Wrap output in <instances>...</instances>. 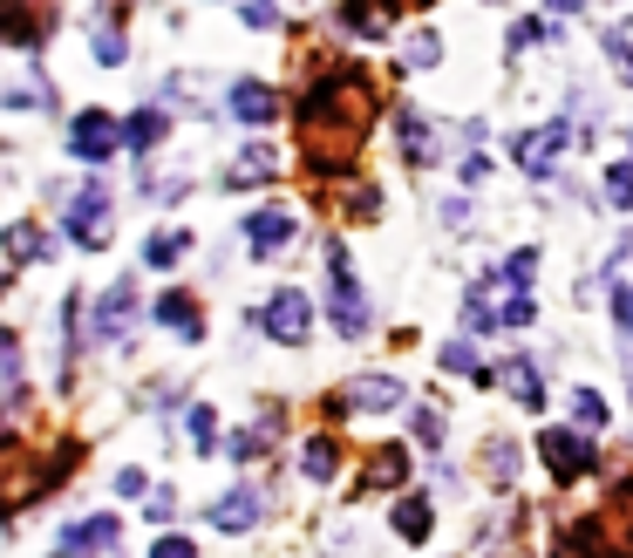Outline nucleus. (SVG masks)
I'll return each mask as SVG.
<instances>
[{
    "label": "nucleus",
    "instance_id": "obj_1",
    "mask_svg": "<svg viewBox=\"0 0 633 558\" xmlns=\"http://www.w3.org/2000/svg\"><path fill=\"white\" fill-rule=\"evenodd\" d=\"M368 83H362V68H334V75H320V83L300 96V150H307V164L314 177H341L347 157L362 150L368 137Z\"/></svg>",
    "mask_w": 633,
    "mask_h": 558
},
{
    "label": "nucleus",
    "instance_id": "obj_2",
    "mask_svg": "<svg viewBox=\"0 0 633 558\" xmlns=\"http://www.w3.org/2000/svg\"><path fill=\"white\" fill-rule=\"evenodd\" d=\"M327 272H334V279H327V314H334V327H341L347 341H362L368 334V300H362V279H354L341 239L327 245Z\"/></svg>",
    "mask_w": 633,
    "mask_h": 558
},
{
    "label": "nucleus",
    "instance_id": "obj_3",
    "mask_svg": "<svg viewBox=\"0 0 633 558\" xmlns=\"http://www.w3.org/2000/svg\"><path fill=\"white\" fill-rule=\"evenodd\" d=\"M116 150H123V123H116L110 110H83V116L68 123V157H75V164L103 170Z\"/></svg>",
    "mask_w": 633,
    "mask_h": 558
},
{
    "label": "nucleus",
    "instance_id": "obj_4",
    "mask_svg": "<svg viewBox=\"0 0 633 558\" xmlns=\"http://www.w3.org/2000/svg\"><path fill=\"white\" fill-rule=\"evenodd\" d=\"M252 320H259V327H266V334L280 341V347H300V341L314 334V300L300 293V287H280V293H273V300H266V307L252 314Z\"/></svg>",
    "mask_w": 633,
    "mask_h": 558
},
{
    "label": "nucleus",
    "instance_id": "obj_5",
    "mask_svg": "<svg viewBox=\"0 0 633 558\" xmlns=\"http://www.w3.org/2000/svg\"><path fill=\"white\" fill-rule=\"evenodd\" d=\"M68 239L83 245V252H103L110 245V191H103V177H89L83 191H75V205H68Z\"/></svg>",
    "mask_w": 633,
    "mask_h": 558
},
{
    "label": "nucleus",
    "instance_id": "obj_6",
    "mask_svg": "<svg viewBox=\"0 0 633 558\" xmlns=\"http://www.w3.org/2000/svg\"><path fill=\"white\" fill-rule=\"evenodd\" d=\"M382 409H402L395 375H362V382H347L341 395H327V416H382Z\"/></svg>",
    "mask_w": 633,
    "mask_h": 558
},
{
    "label": "nucleus",
    "instance_id": "obj_7",
    "mask_svg": "<svg viewBox=\"0 0 633 558\" xmlns=\"http://www.w3.org/2000/svg\"><path fill=\"white\" fill-rule=\"evenodd\" d=\"M55 28V8L48 0H0V41L8 48H41Z\"/></svg>",
    "mask_w": 633,
    "mask_h": 558
},
{
    "label": "nucleus",
    "instance_id": "obj_8",
    "mask_svg": "<svg viewBox=\"0 0 633 558\" xmlns=\"http://www.w3.org/2000/svg\"><path fill=\"white\" fill-rule=\"evenodd\" d=\"M137 314H143V300H137V279H116V287L96 300V314H89V334L96 341H123L137 327Z\"/></svg>",
    "mask_w": 633,
    "mask_h": 558
},
{
    "label": "nucleus",
    "instance_id": "obj_9",
    "mask_svg": "<svg viewBox=\"0 0 633 558\" xmlns=\"http://www.w3.org/2000/svg\"><path fill=\"white\" fill-rule=\"evenodd\" d=\"M239 232H245V245L259 252V259H273V252H287V245L300 239V212H293V205H259V212L239 225Z\"/></svg>",
    "mask_w": 633,
    "mask_h": 558
},
{
    "label": "nucleus",
    "instance_id": "obj_10",
    "mask_svg": "<svg viewBox=\"0 0 633 558\" xmlns=\"http://www.w3.org/2000/svg\"><path fill=\"white\" fill-rule=\"evenodd\" d=\"M539 456L552 464V477H559V484H579V477L593 470V443L579 436V429H545V436H539Z\"/></svg>",
    "mask_w": 633,
    "mask_h": 558
},
{
    "label": "nucleus",
    "instance_id": "obj_11",
    "mask_svg": "<svg viewBox=\"0 0 633 558\" xmlns=\"http://www.w3.org/2000/svg\"><path fill=\"white\" fill-rule=\"evenodd\" d=\"M566 143H572V123H566V116H552L545 130H524V137L511 143V157H518L531 177H545L552 164H559V150H566Z\"/></svg>",
    "mask_w": 633,
    "mask_h": 558
},
{
    "label": "nucleus",
    "instance_id": "obj_12",
    "mask_svg": "<svg viewBox=\"0 0 633 558\" xmlns=\"http://www.w3.org/2000/svg\"><path fill=\"white\" fill-rule=\"evenodd\" d=\"M225 110H232L239 123H252V130H266V123L280 116V89L259 83V75H239V83L225 89Z\"/></svg>",
    "mask_w": 633,
    "mask_h": 558
},
{
    "label": "nucleus",
    "instance_id": "obj_13",
    "mask_svg": "<svg viewBox=\"0 0 633 558\" xmlns=\"http://www.w3.org/2000/svg\"><path fill=\"white\" fill-rule=\"evenodd\" d=\"M266 518V497L252 484H232L225 497H212V531H225V538H239V531H252Z\"/></svg>",
    "mask_w": 633,
    "mask_h": 558
},
{
    "label": "nucleus",
    "instance_id": "obj_14",
    "mask_svg": "<svg viewBox=\"0 0 633 558\" xmlns=\"http://www.w3.org/2000/svg\"><path fill=\"white\" fill-rule=\"evenodd\" d=\"M150 314H157V327H164V334H177V341H205V307H198L185 287H164Z\"/></svg>",
    "mask_w": 633,
    "mask_h": 558
},
{
    "label": "nucleus",
    "instance_id": "obj_15",
    "mask_svg": "<svg viewBox=\"0 0 633 558\" xmlns=\"http://www.w3.org/2000/svg\"><path fill=\"white\" fill-rule=\"evenodd\" d=\"M341 35H354V41H382L389 35V0H341Z\"/></svg>",
    "mask_w": 633,
    "mask_h": 558
},
{
    "label": "nucleus",
    "instance_id": "obj_16",
    "mask_svg": "<svg viewBox=\"0 0 633 558\" xmlns=\"http://www.w3.org/2000/svg\"><path fill=\"white\" fill-rule=\"evenodd\" d=\"M89 48H96V62H103V68H123V62H130V35H123V8H110V14L89 28Z\"/></svg>",
    "mask_w": 633,
    "mask_h": 558
},
{
    "label": "nucleus",
    "instance_id": "obj_17",
    "mask_svg": "<svg viewBox=\"0 0 633 558\" xmlns=\"http://www.w3.org/2000/svg\"><path fill=\"white\" fill-rule=\"evenodd\" d=\"M62 545H68V551H116V545H123V524H116L110 511H103V518H83V524L62 531Z\"/></svg>",
    "mask_w": 633,
    "mask_h": 558
},
{
    "label": "nucleus",
    "instance_id": "obj_18",
    "mask_svg": "<svg viewBox=\"0 0 633 558\" xmlns=\"http://www.w3.org/2000/svg\"><path fill=\"white\" fill-rule=\"evenodd\" d=\"M395 137H402V157H409V164H429V157H436V130L422 123V110H402V116H395Z\"/></svg>",
    "mask_w": 633,
    "mask_h": 558
},
{
    "label": "nucleus",
    "instance_id": "obj_19",
    "mask_svg": "<svg viewBox=\"0 0 633 558\" xmlns=\"http://www.w3.org/2000/svg\"><path fill=\"white\" fill-rule=\"evenodd\" d=\"M402 477H409V449L402 443H382L368 464V491H402Z\"/></svg>",
    "mask_w": 633,
    "mask_h": 558
},
{
    "label": "nucleus",
    "instance_id": "obj_20",
    "mask_svg": "<svg viewBox=\"0 0 633 558\" xmlns=\"http://www.w3.org/2000/svg\"><path fill=\"white\" fill-rule=\"evenodd\" d=\"M185 252H191V232H185V225H164V232L143 245V266H150V272H170Z\"/></svg>",
    "mask_w": 633,
    "mask_h": 558
},
{
    "label": "nucleus",
    "instance_id": "obj_21",
    "mask_svg": "<svg viewBox=\"0 0 633 558\" xmlns=\"http://www.w3.org/2000/svg\"><path fill=\"white\" fill-rule=\"evenodd\" d=\"M170 137V116L164 110H137L130 123H123V150H157Z\"/></svg>",
    "mask_w": 633,
    "mask_h": 558
},
{
    "label": "nucleus",
    "instance_id": "obj_22",
    "mask_svg": "<svg viewBox=\"0 0 633 558\" xmlns=\"http://www.w3.org/2000/svg\"><path fill=\"white\" fill-rule=\"evenodd\" d=\"M266 177H280V157H273V143H252L245 157L232 164V177H225V185L239 191V185H266Z\"/></svg>",
    "mask_w": 633,
    "mask_h": 558
},
{
    "label": "nucleus",
    "instance_id": "obj_23",
    "mask_svg": "<svg viewBox=\"0 0 633 558\" xmlns=\"http://www.w3.org/2000/svg\"><path fill=\"white\" fill-rule=\"evenodd\" d=\"M491 382H504V389L524 402V409H539V402H545V382H539V368H531V362H504Z\"/></svg>",
    "mask_w": 633,
    "mask_h": 558
},
{
    "label": "nucleus",
    "instance_id": "obj_24",
    "mask_svg": "<svg viewBox=\"0 0 633 558\" xmlns=\"http://www.w3.org/2000/svg\"><path fill=\"white\" fill-rule=\"evenodd\" d=\"M300 470H307L314 484H327V477L341 470V443H334V436H307V449H300Z\"/></svg>",
    "mask_w": 633,
    "mask_h": 558
},
{
    "label": "nucleus",
    "instance_id": "obj_25",
    "mask_svg": "<svg viewBox=\"0 0 633 558\" xmlns=\"http://www.w3.org/2000/svg\"><path fill=\"white\" fill-rule=\"evenodd\" d=\"M429 524H436L429 497H402V504H395V531H402L409 545H422V538H429Z\"/></svg>",
    "mask_w": 633,
    "mask_h": 558
},
{
    "label": "nucleus",
    "instance_id": "obj_26",
    "mask_svg": "<svg viewBox=\"0 0 633 558\" xmlns=\"http://www.w3.org/2000/svg\"><path fill=\"white\" fill-rule=\"evenodd\" d=\"M8 259H21V266H28V259H48V239L35 232V225H8Z\"/></svg>",
    "mask_w": 633,
    "mask_h": 558
},
{
    "label": "nucleus",
    "instance_id": "obj_27",
    "mask_svg": "<svg viewBox=\"0 0 633 558\" xmlns=\"http://www.w3.org/2000/svg\"><path fill=\"white\" fill-rule=\"evenodd\" d=\"M531 272H539V252H531V245H518L511 259H504V272H497V279H504L511 293H524V287H531Z\"/></svg>",
    "mask_w": 633,
    "mask_h": 558
},
{
    "label": "nucleus",
    "instance_id": "obj_28",
    "mask_svg": "<svg viewBox=\"0 0 633 558\" xmlns=\"http://www.w3.org/2000/svg\"><path fill=\"white\" fill-rule=\"evenodd\" d=\"M606 205L633 212V164H606Z\"/></svg>",
    "mask_w": 633,
    "mask_h": 558
},
{
    "label": "nucleus",
    "instance_id": "obj_29",
    "mask_svg": "<svg viewBox=\"0 0 633 558\" xmlns=\"http://www.w3.org/2000/svg\"><path fill=\"white\" fill-rule=\"evenodd\" d=\"M572 416L586 422V429H606V402H599L593 389H579V395H572Z\"/></svg>",
    "mask_w": 633,
    "mask_h": 558
},
{
    "label": "nucleus",
    "instance_id": "obj_30",
    "mask_svg": "<svg viewBox=\"0 0 633 558\" xmlns=\"http://www.w3.org/2000/svg\"><path fill=\"white\" fill-rule=\"evenodd\" d=\"M436 55H443L436 35H409V68H436Z\"/></svg>",
    "mask_w": 633,
    "mask_h": 558
},
{
    "label": "nucleus",
    "instance_id": "obj_31",
    "mask_svg": "<svg viewBox=\"0 0 633 558\" xmlns=\"http://www.w3.org/2000/svg\"><path fill=\"white\" fill-rule=\"evenodd\" d=\"M443 368H450V375H477V347H470V341H450V347H443Z\"/></svg>",
    "mask_w": 633,
    "mask_h": 558
},
{
    "label": "nucleus",
    "instance_id": "obj_32",
    "mask_svg": "<svg viewBox=\"0 0 633 558\" xmlns=\"http://www.w3.org/2000/svg\"><path fill=\"white\" fill-rule=\"evenodd\" d=\"M150 558H198V545L185 538V531H164V538L150 545Z\"/></svg>",
    "mask_w": 633,
    "mask_h": 558
},
{
    "label": "nucleus",
    "instance_id": "obj_33",
    "mask_svg": "<svg viewBox=\"0 0 633 558\" xmlns=\"http://www.w3.org/2000/svg\"><path fill=\"white\" fill-rule=\"evenodd\" d=\"M347 212L354 218H375V212H382V191H375V185H354L347 191Z\"/></svg>",
    "mask_w": 633,
    "mask_h": 558
},
{
    "label": "nucleus",
    "instance_id": "obj_34",
    "mask_svg": "<svg viewBox=\"0 0 633 558\" xmlns=\"http://www.w3.org/2000/svg\"><path fill=\"white\" fill-rule=\"evenodd\" d=\"M245 28H280V0H245Z\"/></svg>",
    "mask_w": 633,
    "mask_h": 558
},
{
    "label": "nucleus",
    "instance_id": "obj_35",
    "mask_svg": "<svg viewBox=\"0 0 633 558\" xmlns=\"http://www.w3.org/2000/svg\"><path fill=\"white\" fill-rule=\"evenodd\" d=\"M191 436H198V449H212V436H218V416L205 409V402L191 409Z\"/></svg>",
    "mask_w": 633,
    "mask_h": 558
},
{
    "label": "nucleus",
    "instance_id": "obj_36",
    "mask_svg": "<svg viewBox=\"0 0 633 558\" xmlns=\"http://www.w3.org/2000/svg\"><path fill=\"white\" fill-rule=\"evenodd\" d=\"M143 511L157 518V524H170V518H177V497H170V491H150V497H143Z\"/></svg>",
    "mask_w": 633,
    "mask_h": 558
},
{
    "label": "nucleus",
    "instance_id": "obj_37",
    "mask_svg": "<svg viewBox=\"0 0 633 558\" xmlns=\"http://www.w3.org/2000/svg\"><path fill=\"white\" fill-rule=\"evenodd\" d=\"M416 436L422 443H443V416L436 409H416Z\"/></svg>",
    "mask_w": 633,
    "mask_h": 558
},
{
    "label": "nucleus",
    "instance_id": "obj_38",
    "mask_svg": "<svg viewBox=\"0 0 633 558\" xmlns=\"http://www.w3.org/2000/svg\"><path fill=\"white\" fill-rule=\"evenodd\" d=\"M143 491H150L143 470H123V477H116V497H143Z\"/></svg>",
    "mask_w": 633,
    "mask_h": 558
},
{
    "label": "nucleus",
    "instance_id": "obj_39",
    "mask_svg": "<svg viewBox=\"0 0 633 558\" xmlns=\"http://www.w3.org/2000/svg\"><path fill=\"white\" fill-rule=\"evenodd\" d=\"M613 314H620V334H633V279L620 287V300H613Z\"/></svg>",
    "mask_w": 633,
    "mask_h": 558
},
{
    "label": "nucleus",
    "instance_id": "obj_40",
    "mask_svg": "<svg viewBox=\"0 0 633 558\" xmlns=\"http://www.w3.org/2000/svg\"><path fill=\"white\" fill-rule=\"evenodd\" d=\"M0 368H21V341H14V327H0Z\"/></svg>",
    "mask_w": 633,
    "mask_h": 558
},
{
    "label": "nucleus",
    "instance_id": "obj_41",
    "mask_svg": "<svg viewBox=\"0 0 633 558\" xmlns=\"http://www.w3.org/2000/svg\"><path fill=\"white\" fill-rule=\"evenodd\" d=\"M491 177V157H464V185H484Z\"/></svg>",
    "mask_w": 633,
    "mask_h": 558
},
{
    "label": "nucleus",
    "instance_id": "obj_42",
    "mask_svg": "<svg viewBox=\"0 0 633 558\" xmlns=\"http://www.w3.org/2000/svg\"><path fill=\"white\" fill-rule=\"evenodd\" d=\"M545 8H559V14H572V8H586V0H545Z\"/></svg>",
    "mask_w": 633,
    "mask_h": 558
},
{
    "label": "nucleus",
    "instance_id": "obj_43",
    "mask_svg": "<svg viewBox=\"0 0 633 558\" xmlns=\"http://www.w3.org/2000/svg\"><path fill=\"white\" fill-rule=\"evenodd\" d=\"M8 287H14V279H8V266H0V300H8Z\"/></svg>",
    "mask_w": 633,
    "mask_h": 558
},
{
    "label": "nucleus",
    "instance_id": "obj_44",
    "mask_svg": "<svg viewBox=\"0 0 633 558\" xmlns=\"http://www.w3.org/2000/svg\"><path fill=\"white\" fill-rule=\"evenodd\" d=\"M55 558H83V551H55Z\"/></svg>",
    "mask_w": 633,
    "mask_h": 558
}]
</instances>
